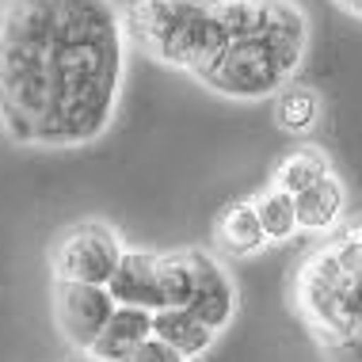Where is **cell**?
<instances>
[{
	"instance_id": "9c48e42d",
	"label": "cell",
	"mask_w": 362,
	"mask_h": 362,
	"mask_svg": "<svg viewBox=\"0 0 362 362\" xmlns=\"http://www.w3.org/2000/svg\"><path fill=\"white\" fill-rule=\"evenodd\" d=\"M293 206H298V233L301 237H313V240H325L351 221L347 218V187L336 172L317 180L301 194H293Z\"/></svg>"
},
{
	"instance_id": "ba28073f",
	"label": "cell",
	"mask_w": 362,
	"mask_h": 362,
	"mask_svg": "<svg viewBox=\"0 0 362 362\" xmlns=\"http://www.w3.org/2000/svg\"><path fill=\"white\" fill-rule=\"evenodd\" d=\"M111 298L119 305L130 309H145V313H160L164 298H160V252L156 248H134L122 256L115 279L107 282Z\"/></svg>"
},
{
	"instance_id": "52a82bcc",
	"label": "cell",
	"mask_w": 362,
	"mask_h": 362,
	"mask_svg": "<svg viewBox=\"0 0 362 362\" xmlns=\"http://www.w3.org/2000/svg\"><path fill=\"white\" fill-rule=\"evenodd\" d=\"M199 320H206L210 328H218L221 336L229 332V325L240 313V286L233 279L229 263L218 252H202V267H199V286H194V301L187 305Z\"/></svg>"
},
{
	"instance_id": "8fae6325",
	"label": "cell",
	"mask_w": 362,
	"mask_h": 362,
	"mask_svg": "<svg viewBox=\"0 0 362 362\" xmlns=\"http://www.w3.org/2000/svg\"><path fill=\"white\" fill-rule=\"evenodd\" d=\"M153 336H160L164 344H172L180 355L191 362H202L214 347L221 344V332L210 328L206 320H199L191 309H160L153 313Z\"/></svg>"
},
{
	"instance_id": "7a4b0ae2",
	"label": "cell",
	"mask_w": 362,
	"mask_h": 362,
	"mask_svg": "<svg viewBox=\"0 0 362 362\" xmlns=\"http://www.w3.org/2000/svg\"><path fill=\"white\" fill-rule=\"evenodd\" d=\"M309 46L313 19L301 0H221L218 46L194 84L229 103L275 100L298 84Z\"/></svg>"
},
{
	"instance_id": "30bf717a",
	"label": "cell",
	"mask_w": 362,
	"mask_h": 362,
	"mask_svg": "<svg viewBox=\"0 0 362 362\" xmlns=\"http://www.w3.org/2000/svg\"><path fill=\"white\" fill-rule=\"evenodd\" d=\"M214 248L229 259H252L271 248L263 221L256 214V199H240L214 218Z\"/></svg>"
},
{
	"instance_id": "3957f363",
	"label": "cell",
	"mask_w": 362,
	"mask_h": 362,
	"mask_svg": "<svg viewBox=\"0 0 362 362\" xmlns=\"http://www.w3.org/2000/svg\"><path fill=\"white\" fill-rule=\"evenodd\" d=\"M286 305L325 362H362V240L351 225L298 259Z\"/></svg>"
},
{
	"instance_id": "277c9868",
	"label": "cell",
	"mask_w": 362,
	"mask_h": 362,
	"mask_svg": "<svg viewBox=\"0 0 362 362\" xmlns=\"http://www.w3.org/2000/svg\"><path fill=\"white\" fill-rule=\"evenodd\" d=\"M122 23L138 54L194 81L218 46L221 0H126Z\"/></svg>"
},
{
	"instance_id": "7c38bea8",
	"label": "cell",
	"mask_w": 362,
	"mask_h": 362,
	"mask_svg": "<svg viewBox=\"0 0 362 362\" xmlns=\"http://www.w3.org/2000/svg\"><path fill=\"white\" fill-rule=\"evenodd\" d=\"M271 119L286 138H309L317 134L320 119H325V95L313 84H290L271 100Z\"/></svg>"
},
{
	"instance_id": "d6986e66",
	"label": "cell",
	"mask_w": 362,
	"mask_h": 362,
	"mask_svg": "<svg viewBox=\"0 0 362 362\" xmlns=\"http://www.w3.org/2000/svg\"><path fill=\"white\" fill-rule=\"evenodd\" d=\"M347 225H351V229H355V237H358V240H362V214H358V218H351V221H347Z\"/></svg>"
},
{
	"instance_id": "e0dca14e",
	"label": "cell",
	"mask_w": 362,
	"mask_h": 362,
	"mask_svg": "<svg viewBox=\"0 0 362 362\" xmlns=\"http://www.w3.org/2000/svg\"><path fill=\"white\" fill-rule=\"evenodd\" d=\"M122 362H191V358H187V355H180V351H175L172 344H164L160 336H149L145 344L134 347Z\"/></svg>"
},
{
	"instance_id": "ac0fdd59",
	"label": "cell",
	"mask_w": 362,
	"mask_h": 362,
	"mask_svg": "<svg viewBox=\"0 0 362 362\" xmlns=\"http://www.w3.org/2000/svg\"><path fill=\"white\" fill-rule=\"evenodd\" d=\"M332 4H336L344 16H351V19H358V23H362V0H332Z\"/></svg>"
},
{
	"instance_id": "5bb4252c",
	"label": "cell",
	"mask_w": 362,
	"mask_h": 362,
	"mask_svg": "<svg viewBox=\"0 0 362 362\" xmlns=\"http://www.w3.org/2000/svg\"><path fill=\"white\" fill-rule=\"evenodd\" d=\"M206 248H168L160 252V298L164 309H187L199 286V267Z\"/></svg>"
},
{
	"instance_id": "6da1fadb",
	"label": "cell",
	"mask_w": 362,
	"mask_h": 362,
	"mask_svg": "<svg viewBox=\"0 0 362 362\" xmlns=\"http://www.w3.org/2000/svg\"><path fill=\"white\" fill-rule=\"evenodd\" d=\"M115 0H0V130L27 149H84L115 126L126 81Z\"/></svg>"
},
{
	"instance_id": "8992f818",
	"label": "cell",
	"mask_w": 362,
	"mask_h": 362,
	"mask_svg": "<svg viewBox=\"0 0 362 362\" xmlns=\"http://www.w3.org/2000/svg\"><path fill=\"white\" fill-rule=\"evenodd\" d=\"M54 325L62 332V339L76 355H88L92 344L100 339V332L111 325L119 301L111 298L107 286H81V282H54Z\"/></svg>"
},
{
	"instance_id": "4fadbf2b",
	"label": "cell",
	"mask_w": 362,
	"mask_h": 362,
	"mask_svg": "<svg viewBox=\"0 0 362 362\" xmlns=\"http://www.w3.org/2000/svg\"><path fill=\"white\" fill-rule=\"evenodd\" d=\"M149 336H153V313L119 305V309H115V317H111V325L100 332V339H95L92 351H88V358H95V362H122L134 347L145 344Z\"/></svg>"
},
{
	"instance_id": "9a60e30c",
	"label": "cell",
	"mask_w": 362,
	"mask_h": 362,
	"mask_svg": "<svg viewBox=\"0 0 362 362\" xmlns=\"http://www.w3.org/2000/svg\"><path fill=\"white\" fill-rule=\"evenodd\" d=\"M336 172V164H332V156L320 149V145H298V149H290L282 160L271 168V180L267 183H275V187H282L286 194H301L305 187H313L317 180H325V175Z\"/></svg>"
},
{
	"instance_id": "2e32d148",
	"label": "cell",
	"mask_w": 362,
	"mask_h": 362,
	"mask_svg": "<svg viewBox=\"0 0 362 362\" xmlns=\"http://www.w3.org/2000/svg\"><path fill=\"white\" fill-rule=\"evenodd\" d=\"M256 199V214L263 221V233H267L271 244H286L293 237H301L298 233V206H293V194H286L282 187L275 183H267L259 194H252Z\"/></svg>"
},
{
	"instance_id": "5b68a950",
	"label": "cell",
	"mask_w": 362,
	"mask_h": 362,
	"mask_svg": "<svg viewBox=\"0 0 362 362\" xmlns=\"http://www.w3.org/2000/svg\"><path fill=\"white\" fill-rule=\"evenodd\" d=\"M130 244L111 221L84 218L65 225L50 244L54 282H81V286H107L119 271Z\"/></svg>"
}]
</instances>
